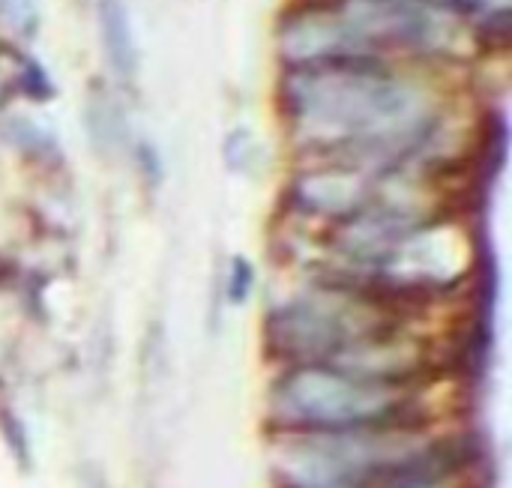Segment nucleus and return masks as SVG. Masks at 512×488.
<instances>
[{
    "mask_svg": "<svg viewBox=\"0 0 512 488\" xmlns=\"http://www.w3.org/2000/svg\"><path fill=\"white\" fill-rule=\"evenodd\" d=\"M99 30L111 69L123 81H132L138 72V54H135V36L123 0H99Z\"/></svg>",
    "mask_w": 512,
    "mask_h": 488,
    "instance_id": "f257e3e1",
    "label": "nucleus"
}]
</instances>
